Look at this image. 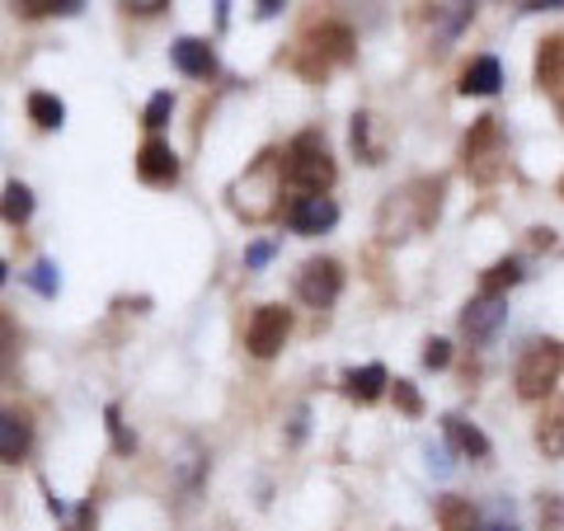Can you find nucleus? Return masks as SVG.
Wrapping results in <instances>:
<instances>
[{"mask_svg": "<svg viewBox=\"0 0 564 531\" xmlns=\"http://www.w3.org/2000/svg\"><path fill=\"white\" fill-rule=\"evenodd\" d=\"M555 99H560V113H564V85H560V90H555Z\"/></svg>", "mask_w": 564, "mask_h": 531, "instance_id": "obj_39", "label": "nucleus"}, {"mask_svg": "<svg viewBox=\"0 0 564 531\" xmlns=\"http://www.w3.org/2000/svg\"><path fill=\"white\" fill-rule=\"evenodd\" d=\"M170 113H174V95L170 90H155L147 99V109H141V122H147V132H161L165 122H170Z\"/></svg>", "mask_w": 564, "mask_h": 531, "instance_id": "obj_26", "label": "nucleus"}, {"mask_svg": "<svg viewBox=\"0 0 564 531\" xmlns=\"http://www.w3.org/2000/svg\"><path fill=\"white\" fill-rule=\"evenodd\" d=\"M14 10H20L24 20H52V14L76 20V14L85 10V0H14Z\"/></svg>", "mask_w": 564, "mask_h": 531, "instance_id": "obj_22", "label": "nucleus"}, {"mask_svg": "<svg viewBox=\"0 0 564 531\" xmlns=\"http://www.w3.org/2000/svg\"><path fill=\"white\" fill-rule=\"evenodd\" d=\"M536 85L541 90H560L564 85V39H545L536 52Z\"/></svg>", "mask_w": 564, "mask_h": 531, "instance_id": "obj_19", "label": "nucleus"}, {"mask_svg": "<svg viewBox=\"0 0 564 531\" xmlns=\"http://www.w3.org/2000/svg\"><path fill=\"white\" fill-rule=\"evenodd\" d=\"M29 282H33V288H39L43 296H57V292H62V273H57V263H52V259H39V263H33Z\"/></svg>", "mask_w": 564, "mask_h": 531, "instance_id": "obj_27", "label": "nucleus"}, {"mask_svg": "<svg viewBox=\"0 0 564 531\" xmlns=\"http://www.w3.org/2000/svg\"><path fill=\"white\" fill-rule=\"evenodd\" d=\"M437 527L443 531H518L513 522H489L485 508H475L470 499H462V494L437 499Z\"/></svg>", "mask_w": 564, "mask_h": 531, "instance_id": "obj_11", "label": "nucleus"}, {"mask_svg": "<svg viewBox=\"0 0 564 531\" xmlns=\"http://www.w3.org/2000/svg\"><path fill=\"white\" fill-rule=\"evenodd\" d=\"M386 367L381 362H367V367H352L348 377H344V391L352 395V400H362V404H372L381 391H386Z\"/></svg>", "mask_w": 564, "mask_h": 531, "instance_id": "obj_18", "label": "nucleus"}, {"mask_svg": "<svg viewBox=\"0 0 564 531\" xmlns=\"http://www.w3.org/2000/svg\"><path fill=\"white\" fill-rule=\"evenodd\" d=\"M288 334H292L288 306H259L250 315V325H245V348H250L254 358H278L282 344H288Z\"/></svg>", "mask_w": 564, "mask_h": 531, "instance_id": "obj_8", "label": "nucleus"}, {"mask_svg": "<svg viewBox=\"0 0 564 531\" xmlns=\"http://www.w3.org/2000/svg\"><path fill=\"white\" fill-rule=\"evenodd\" d=\"M522 10H564V0H527Z\"/></svg>", "mask_w": 564, "mask_h": 531, "instance_id": "obj_37", "label": "nucleus"}, {"mask_svg": "<svg viewBox=\"0 0 564 531\" xmlns=\"http://www.w3.org/2000/svg\"><path fill=\"white\" fill-rule=\"evenodd\" d=\"M269 259H273V240H254L250 250H245V269H263Z\"/></svg>", "mask_w": 564, "mask_h": 531, "instance_id": "obj_34", "label": "nucleus"}, {"mask_svg": "<svg viewBox=\"0 0 564 531\" xmlns=\"http://www.w3.org/2000/svg\"><path fill=\"white\" fill-rule=\"evenodd\" d=\"M352 52H358V43H352V29L339 24V20H325V24H315L302 33V43H296V76H306V80H325L334 66H344L352 62Z\"/></svg>", "mask_w": 564, "mask_h": 531, "instance_id": "obj_4", "label": "nucleus"}, {"mask_svg": "<svg viewBox=\"0 0 564 531\" xmlns=\"http://www.w3.org/2000/svg\"><path fill=\"white\" fill-rule=\"evenodd\" d=\"M29 217H33V193H29V184L10 180V184H6V193H0V221L24 226Z\"/></svg>", "mask_w": 564, "mask_h": 531, "instance_id": "obj_20", "label": "nucleus"}, {"mask_svg": "<svg viewBox=\"0 0 564 531\" xmlns=\"http://www.w3.org/2000/svg\"><path fill=\"white\" fill-rule=\"evenodd\" d=\"M0 282H6V263H0Z\"/></svg>", "mask_w": 564, "mask_h": 531, "instance_id": "obj_40", "label": "nucleus"}, {"mask_svg": "<svg viewBox=\"0 0 564 531\" xmlns=\"http://www.w3.org/2000/svg\"><path fill=\"white\" fill-rule=\"evenodd\" d=\"M226 20H231V0H217V29H226Z\"/></svg>", "mask_w": 564, "mask_h": 531, "instance_id": "obj_38", "label": "nucleus"}, {"mask_svg": "<svg viewBox=\"0 0 564 531\" xmlns=\"http://www.w3.org/2000/svg\"><path fill=\"white\" fill-rule=\"evenodd\" d=\"M282 151H259L254 155V165L240 174V180L231 184V193H226V203H231V212L240 221H269L273 212L282 207Z\"/></svg>", "mask_w": 564, "mask_h": 531, "instance_id": "obj_2", "label": "nucleus"}, {"mask_svg": "<svg viewBox=\"0 0 564 531\" xmlns=\"http://www.w3.org/2000/svg\"><path fill=\"white\" fill-rule=\"evenodd\" d=\"M165 6H170V0H122V10H132V14H155Z\"/></svg>", "mask_w": 564, "mask_h": 531, "instance_id": "obj_35", "label": "nucleus"}, {"mask_svg": "<svg viewBox=\"0 0 564 531\" xmlns=\"http://www.w3.org/2000/svg\"><path fill=\"white\" fill-rule=\"evenodd\" d=\"M137 180L155 184V188H165V184L180 180V155H174L170 141H161V137L141 141V147H137Z\"/></svg>", "mask_w": 564, "mask_h": 531, "instance_id": "obj_9", "label": "nucleus"}, {"mask_svg": "<svg viewBox=\"0 0 564 531\" xmlns=\"http://www.w3.org/2000/svg\"><path fill=\"white\" fill-rule=\"evenodd\" d=\"M462 161H466V170H470L480 184H494V180L503 174V165H508V137H503V128H499V118H494V113H485V118L466 132Z\"/></svg>", "mask_w": 564, "mask_h": 531, "instance_id": "obj_5", "label": "nucleus"}, {"mask_svg": "<svg viewBox=\"0 0 564 531\" xmlns=\"http://www.w3.org/2000/svg\"><path fill=\"white\" fill-rule=\"evenodd\" d=\"M29 118L39 122L43 132H57L62 122H66V104H62L57 95H47V90H33V95H29Z\"/></svg>", "mask_w": 564, "mask_h": 531, "instance_id": "obj_21", "label": "nucleus"}, {"mask_svg": "<svg viewBox=\"0 0 564 531\" xmlns=\"http://www.w3.org/2000/svg\"><path fill=\"white\" fill-rule=\"evenodd\" d=\"M541 527L545 531H564V499L560 494H545L541 499Z\"/></svg>", "mask_w": 564, "mask_h": 531, "instance_id": "obj_30", "label": "nucleus"}, {"mask_svg": "<svg viewBox=\"0 0 564 531\" xmlns=\"http://www.w3.org/2000/svg\"><path fill=\"white\" fill-rule=\"evenodd\" d=\"M452 362V344L447 339H429V348H423V367H447Z\"/></svg>", "mask_w": 564, "mask_h": 531, "instance_id": "obj_32", "label": "nucleus"}, {"mask_svg": "<svg viewBox=\"0 0 564 531\" xmlns=\"http://www.w3.org/2000/svg\"><path fill=\"white\" fill-rule=\"evenodd\" d=\"M470 20H475V0H452L447 14H443V24H437V47H447Z\"/></svg>", "mask_w": 564, "mask_h": 531, "instance_id": "obj_24", "label": "nucleus"}, {"mask_svg": "<svg viewBox=\"0 0 564 531\" xmlns=\"http://www.w3.org/2000/svg\"><path fill=\"white\" fill-rule=\"evenodd\" d=\"M334 221H339V203L329 198V193H315V198H296L288 207V226L296 236H325L334 231Z\"/></svg>", "mask_w": 564, "mask_h": 531, "instance_id": "obj_10", "label": "nucleus"}, {"mask_svg": "<svg viewBox=\"0 0 564 531\" xmlns=\"http://www.w3.org/2000/svg\"><path fill=\"white\" fill-rule=\"evenodd\" d=\"M560 193H564V180H560Z\"/></svg>", "mask_w": 564, "mask_h": 531, "instance_id": "obj_41", "label": "nucleus"}, {"mask_svg": "<svg viewBox=\"0 0 564 531\" xmlns=\"http://www.w3.org/2000/svg\"><path fill=\"white\" fill-rule=\"evenodd\" d=\"M560 371H564V344L560 339H536L518 358V395L522 400H545L555 391Z\"/></svg>", "mask_w": 564, "mask_h": 531, "instance_id": "obj_6", "label": "nucleus"}, {"mask_svg": "<svg viewBox=\"0 0 564 531\" xmlns=\"http://www.w3.org/2000/svg\"><path fill=\"white\" fill-rule=\"evenodd\" d=\"M348 137H352V151H358L367 165H377V161H381V151H377V141H372V118H367V113H352Z\"/></svg>", "mask_w": 564, "mask_h": 531, "instance_id": "obj_25", "label": "nucleus"}, {"mask_svg": "<svg viewBox=\"0 0 564 531\" xmlns=\"http://www.w3.org/2000/svg\"><path fill=\"white\" fill-rule=\"evenodd\" d=\"M104 423H109L113 447H118L122 456H132V452H137V437H132L128 429H122V410H118V404H109V410H104Z\"/></svg>", "mask_w": 564, "mask_h": 531, "instance_id": "obj_28", "label": "nucleus"}, {"mask_svg": "<svg viewBox=\"0 0 564 531\" xmlns=\"http://www.w3.org/2000/svg\"><path fill=\"white\" fill-rule=\"evenodd\" d=\"M282 6H288V0H254V14L259 20H278Z\"/></svg>", "mask_w": 564, "mask_h": 531, "instance_id": "obj_36", "label": "nucleus"}, {"mask_svg": "<svg viewBox=\"0 0 564 531\" xmlns=\"http://www.w3.org/2000/svg\"><path fill=\"white\" fill-rule=\"evenodd\" d=\"M536 447H541L545 462H560V456H564V395L541 414V423H536Z\"/></svg>", "mask_w": 564, "mask_h": 531, "instance_id": "obj_17", "label": "nucleus"}, {"mask_svg": "<svg viewBox=\"0 0 564 531\" xmlns=\"http://www.w3.org/2000/svg\"><path fill=\"white\" fill-rule=\"evenodd\" d=\"M282 174H288V184L296 188V198H315V193H329L334 184V155H329V141L325 132H296L288 141V151H282Z\"/></svg>", "mask_w": 564, "mask_h": 531, "instance_id": "obj_3", "label": "nucleus"}, {"mask_svg": "<svg viewBox=\"0 0 564 531\" xmlns=\"http://www.w3.org/2000/svg\"><path fill=\"white\" fill-rule=\"evenodd\" d=\"M443 437H447V447H456L462 456H470V462H489V437L475 429L470 419L447 414V419H443Z\"/></svg>", "mask_w": 564, "mask_h": 531, "instance_id": "obj_14", "label": "nucleus"}, {"mask_svg": "<svg viewBox=\"0 0 564 531\" xmlns=\"http://www.w3.org/2000/svg\"><path fill=\"white\" fill-rule=\"evenodd\" d=\"M443 193H447L443 174H437V180L404 184L400 193H391V198L381 203V212H377V236L386 245H395V240H410L419 231H429V226L437 221V212H443Z\"/></svg>", "mask_w": 564, "mask_h": 531, "instance_id": "obj_1", "label": "nucleus"}, {"mask_svg": "<svg viewBox=\"0 0 564 531\" xmlns=\"http://www.w3.org/2000/svg\"><path fill=\"white\" fill-rule=\"evenodd\" d=\"M522 282V263L518 259H499L489 273H480V296H503L508 288Z\"/></svg>", "mask_w": 564, "mask_h": 531, "instance_id": "obj_23", "label": "nucleus"}, {"mask_svg": "<svg viewBox=\"0 0 564 531\" xmlns=\"http://www.w3.org/2000/svg\"><path fill=\"white\" fill-rule=\"evenodd\" d=\"M503 90V66L499 57H475L462 71V95H499Z\"/></svg>", "mask_w": 564, "mask_h": 531, "instance_id": "obj_16", "label": "nucleus"}, {"mask_svg": "<svg viewBox=\"0 0 564 531\" xmlns=\"http://www.w3.org/2000/svg\"><path fill=\"white\" fill-rule=\"evenodd\" d=\"M503 321H508V301L503 296H475L470 306L462 311V329L470 334L475 344H489Z\"/></svg>", "mask_w": 564, "mask_h": 531, "instance_id": "obj_12", "label": "nucleus"}, {"mask_svg": "<svg viewBox=\"0 0 564 531\" xmlns=\"http://www.w3.org/2000/svg\"><path fill=\"white\" fill-rule=\"evenodd\" d=\"M170 62L184 71V76H193V80H207V76H217V52H212V43L207 39H174V47H170Z\"/></svg>", "mask_w": 564, "mask_h": 531, "instance_id": "obj_13", "label": "nucleus"}, {"mask_svg": "<svg viewBox=\"0 0 564 531\" xmlns=\"http://www.w3.org/2000/svg\"><path fill=\"white\" fill-rule=\"evenodd\" d=\"M33 447V433H29V423L20 414H6L0 410V462L6 466H20L24 456Z\"/></svg>", "mask_w": 564, "mask_h": 531, "instance_id": "obj_15", "label": "nucleus"}, {"mask_svg": "<svg viewBox=\"0 0 564 531\" xmlns=\"http://www.w3.org/2000/svg\"><path fill=\"white\" fill-rule=\"evenodd\" d=\"M95 522H99V503H95V499H85V503L66 518V531H95Z\"/></svg>", "mask_w": 564, "mask_h": 531, "instance_id": "obj_31", "label": "nucleus"}, {"mask_svg": "<svg viewBox=\"0 0 564 531\" xmlns=\"http://www.w3.org/2000/svg\"><path fill=\"white\" fill-rule=\"evenodd\" d=\"M395 404H400L404 414H423V400H419V391H414L410 381H395Z\"/></svg>", "mask_w": 564, "mask_h": 531, "instance_id": "obj_33", "label": "nucleus"}, {"mask_svg": "<svg viewBox=\"0 0 564 531\" xmlns=\"http://www.w3.org/2000/svg\"><path fill=\"white\" fill-rule=\"evenodd\" d=\"M14 353H20V334H14L10 315H0V377L14 367Z\"/></svg>", "mask_w": 564, "mask_h": 531, "instance_id": "obj_29", "label": "nucleus"}, {"mask_svg": "<svg viewBox=\"0 0 564 531\" xmlns=\"http://www.w3.org/2000/svg\"><path fill=\"white\" fill-rule=\"evenodd\" d=\"M344 292V263L339 259H311L302 263V273H296V296H302V306L311 311H325L334 306Z\"/></svg>", "mask_w": 564, "mask_h": 531, "instance_id": "obj_7", "label": "nucleus"}]
</instances>
